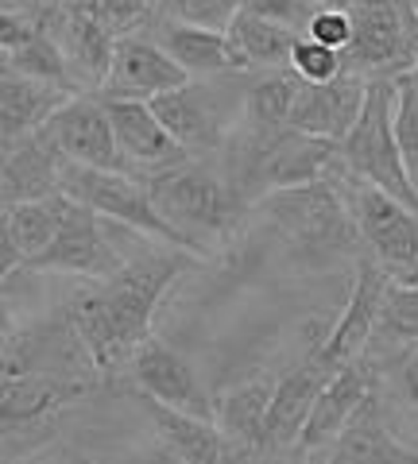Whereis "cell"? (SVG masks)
<instances>
[{"label":"cell","instance_id":"6da1fadb","mask_svg":"<svg viewBox=\"0 0 418 464\" xmlns=\"http://www.w3.org/2000/svg\"><path fill=\"white\" fill-rule=\"evenodd\" d=\"M198 264V252H143L128 256L121 271L105 279H82L66 298V322L82 341L97 380H124L128 360L151 337L155 310L175 279Z\"/></svg>","mask_w":418,"mask_h":464},{"label":"cell","instance_id":"7a4b0ae2","mask_svg":"<svg viewBox=\"0 0 418 464\" xmlns=\"http://www.w3.org/2000/svg\"><path fill=\"white\" fill-rule=\"evenodd\" d=\"M148 190L155 209L163 213V221L198 256H206V248L221 244L248 209V198L240 194V186L218 170L194 163V155L148 179Z\"/></svg>","mask_w":418,"mask_h":464},{"label":"cell","instance_id":"3957f363","mask_svg":"<svg viewBox=\"0 0 418 464\" xmlns=\"http://www.w3.org/2000/svg\"><path fill=\"white\" fill-rule=\"evenodd\" d=\"M256 209L276 225L298 252H353L360 248V225L337 174L302 186H279L256 198Z\"/></svg>","mask_w":418,"mask_h":464},{"label":"cell","instance_id":"277c9868","mask_svg":"<svg viewBox=\"0 0 418 464\" xmlns=\"http://www.w3.org/2000/svg\"><path fill=\"white\" fill-rule=\"evenodd\" d=\"M395 78H372L368 97L349 136L341 140V163L349 174L365 182H376L380 190L395 194L399 201L418 209V186L411 182L395 140Z\"/></svg>","mask_w":418,"mask_h":464},{"label":"cell","instance_id":"5b68a950","mask_svg":"<svg viewBox=\"0 0 418 464\" xmlns=\"http://www.w3.org/2000/svg\"><path fill=\"white\" fill-rule=\"evenodd\" d=\"M337 182L356 213L360 240L368 256L399 283H418V209L399 201L395 194L380 190L349 170H337Z\"/></svg>","mask_w":418,"mask_h":464},{"label":"cell","instance_id":"8992f818","mask_svg":"<svg viewBox=\"0 0 418 464\" xmlns=\"http://www.w3.org/2000/svg\"><path fill=\"white\" fill-rule=\"evenodd\" d=\"M63 190L70 198L85 201L90 209H97L101 217L117 221L124 228H136L151 240H163V244H175V248H186L179 240V232L163 221V213L155 209L151 190L140 174H128V170H101V167H82V163H66L63 174ZM190 252V248H186Z\"/></svg>","mask_w":418,"mask_h":464},{"label":"cell","instance_id":"52a82bcc","mask_svg":"<svg viewBox=\"0 0 418 464\" xmlns=\"http://www.w3.org/2000/svg\"><path fill=\"white\" fill-rule=\"evenodd\" d=\"M112 232H117V221L101 217L97 209L85 206V201L70 198L59 237L51 240V248L27 271L74 275V279H105V275L121 271L128 264V256H121V244Z\"/></svg>","mask_w":418,"mask_h":464},{"label":"cell","instance_id":"ba28073f","mask_svg":"<svg viewBox=\"0 0 418 464\" xmlns=\"http://www.w3.org/2000/svg\"><path fill=\"white\" fill-rule=\"evenodd\" d=\"M151 109L160 112L167 132L190 155L221 151L228 143L237 116H240V105L228 109L221 78H190L186 85H179V90L151 97Z\"/></svg>","mask_w":418,"mask_h":464},{"label":"cell","instance_id":"9c48e42d","mask_svg":"<svg viewBox=\"0 0 418 464\" xmlns=\"http://www.w3.org/2000/svg\"><path fill=\"white\" fill-rule=\"evenodd\" d=\"M353 43L345 51V70L365 78H395L411 70V27L407 0H353Z\"/></svg>","mask_w":418,"mask_h":464},{"label":"cell","instance_id":"30bf717a","mask_svg":"<svg viewBox=\"0 0 418 464\" xmlns=\"http://www.w3.org/2000/svg\"><path fill=\"white\" fill-rule=\"evenodd\" d=\"M124 383L132 387L136 395L160 399L167 406H179V411H190L201 418L218 414V399H213L206 391V383L198 380L194 364L182 353H175L167 341L155 337V333L136 348V356L128 360ZM213 422H218V418H213Z\"/></svg>","mask_w":418,"mask_h":464},{"label":"cell","instance_id":"8fae6325","mask_svg":"<svg viewBox=\"0 0 418 464\" xmlns=\"http://www.w3.org/2000/svg\"><path fill=\"white\" fill-rule=\"evenodd\" d=\"M43 132L54 140V148L66 155V163L101 167V170H128L101 93H74V97H66L63 105L54 109L51 121L43 124ZM128 174H132V170H128Z\"/></svg>","mask_w":418,"mask_h":464},{"label":"cell","instance_id":"7c38bea8","mask_svg":"<svg viewBox=\"0 0 418 464\" xmlns=\"http://www.w3.org/2000/svg\"><path fill=\"white\" fill-rule=\"evenodd\" d=\"M101 101L109 109L112 132H117L128 170L140 174L143 182L190 159V151L167 132V124L151 109V101H136V97H101Z\"/></svg>","mask_w":418,"mask_h":464},{"label":"cell","instance_id":"4fadbf2b","mask_svg":"<svg viewBox=\"0 0 418 464\" xmlns=\"http://www.w3.org/2000/svg\"><path fill=\"white\" fill-rule=\"evenodd\" d=\"M186 82H190V74L175 63V54L143 27V32L117 35V51H112V66L105 85H101V97L151 101L167 90H179Z\"/></svg>","mask_w":418,"mask_h":464},{"label":"cell","instance_id":"5bb4252c","mask_svg":"<svg viewBox=\"0 0 418 464\" xmlns=\"http://www.w3.org/2000/svg\"><path fill=\"white\" fill-rule=\"evenodd\" d=\"M387 283H392V275H387L372 256H365L356 264L353 290H349V298H345L341 317L334 322V329H329L326 337L310 341L329 368H341V364H349V360L368 353L372 333H376V317H380V302H384Z\"/></svg>","mask_w":418,"mask_h":464},{"label":"cell","instance_id":"9a60e30c","mask_svg":"<svg viewBox=\"0 0 418 464\" xmlns=\"http://www.w3.org/2000/svg\"><path fill=\"white\" fill-rule=\"evenodd\" d=\"M376 395V368H372L368 353L349 360V364L334 368V375L326 380L318 402L310 411V422L302 430L295 453H322L337 441V433L356 418V411Z\"/></svg>","mask_w":418,"mask_h":464},{"label":"cell","instance_id":"2e32d148","mask_svg":"<svg viewBox=\"0 0 418 464\" xmlns=\"http://www.w3.org/2000/svg\"><path fill=\"white\" fill-rule=\"evenodd\" d=\"M90 391V380L63 372H32L20 380H5L0 387V422H5V438H16L24 430H43L74 399Z\"/></svg>","mask_w":418,"mask_h":464},{"label":"cell","instance_id":"e0dca14e","mask_svg":"<svg viewBox=\"0 0 418 464\" xmlns=\"http://www.w3.org/2000/svg\"><path fill=\"white\" fill-rule=\"evenodd\" d=\"M329 375H334V368H329L318 356V348L310 344L306 360L276 380V395H271V411H267V438H264L267 457L298 449V438L310 422V411H314V402H318Z\"/></svg>","mask_w":418,"mask_h":464},{"label":"cell","instance_id":"ac0fdd59","mask_svg":"<svg viewBox=\"0 0 418 464\" xmlns=\"http://www.w3.org/2000/svg\"><path fill=\"white\" fill-rule=\"evenodd\" d=\"M66 201L70 194L59 190L51 198H32V201L5 206V217H0V271H5V279L16 271H27L51 248V240L63 228Z\"/></svg>","mask_w":418,"mask_h":464},{"label":"cell","instance_id":"d6986e66","mask_svg":"<svg viewBox=\"0 0 418 464\" xmlns=\"http://www.w3.org/2000/svg\"><path fill=\"white\" fill-rule=\"evenodd\" d=\"M368 82L372 78L353 74V70H345V74L329 82H302V93L291 112V128L341 143L349 136V128L356 124L360 109H365Z\"/></svg>","mask_w":418,"mask_h":464},{"label":"cell","instance_id":"ffe728a7","mask_svg":"<svg viewBox=\"0 0 418 464\" xmlns=\"http://www.w3.org/2000/svg\"><path fill=\"white\" fill-rule=\"evenodd\" d=\"M63 174H66V155L54 148V140L43 132V128H35V132H27V136H16V140H5V163H0V194H5V206L59 194Z\"/></svg>","mask_w":418,"mask_h":464},{"label":"cell","instance_id":"44dd1931","mask_svg":"<svg viewBox=\"0 0 418 464\" xmlns=\"http://www.w3.org/2000/svg\"><path fill=\"white\" fill-rule=\"evenodd\" d=\"M43 20L59 39V47L66 54L74 82L82 93H101V85L109 78L112 51H117V35L97 20V12H54L43 8Z\"/></svg>","mask_w":418,"mask_h":464},{"label":"cell","instance_id":"7402d4cb","mask_svg":"<svg viewBox=\"0 0 418 464\" xmlns=\"http://www.w3.org/2000/svg\"><path fill=\"white\" fill-rule=\"evenodd\" d=\"M143 411L151 418V433L160 441L163 457L182 460V464H218V460H233V449H228L221 426L213 418H201L190 411H179V406H167L160 399L140 395Z\"/></svg>","mask_w":418,"mask_h":464},{"label":"cell","instance_id":"603a6c76","mask_svg":"<svg viewBox=\"0 0 418 464\" xmlns=\"http://www.w3.org/2000/svg\"><path fill=\"white\" fill-rule=\"evenodd\" d=\"M271 395H276V380L256 375V380H244L218 399V414L213 418H218L233 457H267L264 438H267Z\"/></svg>","mask_w":418,"mask_h":464},{"label":"cell","instance_id":"cb8c5ba5","mask_svg":"<svg viewBox=\"0 0 418 464\" xmlns=\"http://www.w3.org/2000/svg\"><path fill=\"white\" fill-rule=\"evenodd\" d=\"M148 32L175 54V63L190 78H228L240 74V58L228 32H213V27L175 24V20H155Z\"/></svg>","mask_w":418,"mask_h":464},{"label":"cell","instance_id":"d4e9b609","mask_svg":"<svg viewBox=\"0 0 418 464\" xmlns=\"http://www.w3.org/2000/svg\"><path fill=\"white\" fill-rule=\"evenodd\" d=\"M302 93V78L291 66L283 70H259L244 90V105H240V128L248 140H271L283 128H291V112L295 101Z\"/></svg>","mask_w":418,"mask_h":464},{"label":"cell","instance_id":"484cf974","mask_svg":"<svg viewBox=\"0 0 418 464\" xmlns=\"http://www.w3.org/2000/svg\"><path fill=\"white\" fill-rule=\"evenodd\" d=\"M326 457L337 460V464H376V460L414 464V460H418V449L403 445L395 433L384 426L380 402H376V395H372V399L356 411L353 422L337 433V441L326 449Z\"/></svg>","mask_w":418,"mask_h":464},{"label":"cell","instance_id":"4316f807","mask_svg":"<svg viewBox=\"0 0 418 464\" xmlns=\"http://www.w3.org/2000/svg\"><path fill=\"white\" fill-rule=\"evenodd\" d=\"M66 97H74V93L63 90V85L5 70V78H0V136L16 140V136L35 132V128L51 121L54 109H59Z\"/></svg>","mask_w":418,"mask_h":464},{"label":"cell","instance_id":"83f0119b","mask_svg":"<svg viewBox=\"0 0 418 464\" xmlns=\"http://www.w3.org/2000/svg\"><path fill=\"white\" fill-rule=\"evenodd\" d=\"M302 32L295 27H283V24H271L264 16H252V12H237V20L228 24V39L237 47L240 58V70H283L291 66V51H295V39Z\"/></svg>","mask_w":418,"mask_h":464},{"label":"cell","instance_id":"f1b7e54d","mask_svg":"<svg viewBox=\"0 0 418 464\" xmlns=\"http://www.w3.org/2000/svg\"><path fill=\"white\" fill-rule=\"evenodd\" d=\"M372 341L399 348V353L418 344V283H399V279L387 283Z\"/></svg>","mask_w":418,"mask_h":464},{"label":"cell","instance_id":"f546056e","mask_svg":"<svg viewBox=\"0 0 418 464\" xmlns=\"http://www.w3.org/2000/svg\"><path fill=\"white\" fill-rule=\"evenodd\" d=\"M395 140L407 163L411 182L418 186V66L395 74Z\"/></svg>","mask_w":418,"mask_h":464},{"label":"cell","instance_id":"4dcf8cb0","mask_svg":"<svg viewBox=\"0 0 418 464\" xmlns=\"http://www.w3.org/2000/svg\"><path fill=\"white\" fill-rule=\"evenodd\" d=\"M240 0H160V16L155 20H175L194 27H213V32H228L237 20Z\"/></svg>","mask_w":418,"mask_h":464},{"label":"cell","instance_id":"1f68e13d","mask_svg":"<svg viewBox=\"0 0 418 464\" xmlns=\"http://www.w3.org/2000/svg\"><path fill=\"white\" fill-rule=\"evenodd\" d=\"M291 70L302 82H329V78L345 74V54L334 51L329 43L302 32L295 39V51H291Z\"/></svg>","mask_w":418,"mask_h":464},{"label":"cell","instance_id":"d6a6232c","mask_svg":"<svg viewBox=\"0 0 418 464\" xmlns=\"http://www.w3.org/2000/svg\"><path fill=\"white\" fill-rule=\"evenodd\" d=\"M97 20L109 27L112 35L143 32L160 16V0H97Z\"/></svg>","mask_w":418,"mask_h":464},{"label":"cell","instance_id":"836d02e7","mask_svg":"<svg viewBox=\"0 0 418 464\" xmlns=\"http://www.w3.org/2000/svg\"><path fill=\"white\" fill-rule=\"evenodd\" d=\"M306 35L322 39L334 51L345 54L349 51V43H353V12L341 8V5H318L310 12V20H306Z\"/></svg>","mask_w":418,"mask_h":464},{"label":"cell","instance_id":"e575fe53","mask_svg":"<svg viewBox=\"0 0 418 464\" xmlns=\"http://www.w3.org/2000/svg\"><path fill=\"white\" fill-rule=\"evenodd\" d=\"M240 8L252 12V16H264L271 24L306 32V20H310V12L318 5H314V0H240Z\"/></svg>","mask_w":418,"mask_h":464},{"label":"cell","instance_id":"d590c367","mask_svg":"<svg viewBox=\"0 0 418 464\" xmlns=\"http://www.w3.org/2000/svg\"><path fill=\"white\" fill-rule=\"evenodd\" d=\"M395 383H399L403 402H407L411 411L418 414V344L403 348V356H399V364H395Z\"/></svg>","mask_w":418,"mask_h":464},{"label":"cell","instance_id":"8d00e7d4","mask_svg":"<svg viewBox=\"0 0 418 464\" xmlns=\"http://www.w3.org/2000/svg\"><path fill=\"white\" fill-rule=\"evenodd\" d=\"M47 8H54V12H93L97 0H47Z\"/></svg>","mask_w":418,"mask_h":464},{"label":"cell","instance_id":"74e56055","mask_svg":"<svg viewBox=\"0 0 418 464\" xmlns=\"http://www.w3.org/2000/svg\"><path fill=\"white\" fill-rule=\"evenodd\" d=\"M407 27H411V63L418 66V16L407 8Z\"/></svg>","mask_w":418,"mask_h":464},{"label":"cell","instance_id":"f35d334b","mask_svg":"<svg viewBox=\"0 0 418 464\" xmlns=\"http://www.w3.org/2000/svg\"><path fill=\"white\" fill-rule=\"evenodd\" d=\"M318 5H341V8H349L353 0H318Z\"/></svg>","mask_w":418,"mask_h":464},{"label":"cell","instance_id":"ab89813d","mask_svg":"<svg viewBox=\"0 0 418 464\" xmlns=\"http://www.w3.org/2000/svg\"><path fill=\"white\" fill-rule=\"evenodd\" d=\"M5 5H20L24 8V0H5Z\"/></svg>","mask_w":418,"mask_h":464},{"label":"cell","instance_id":"60d3db41","mask_svg":"<svg viewBox=\"0 0 418 464\" xmlns=\"http://www.w3.org/2000/svg\"><path fill=\"white\" fill-rule=\"evenodd\" d=\"M314 5H318V0H314Z\"/></svg>","mask_w":418,"mask_h":464}]
</instances>
